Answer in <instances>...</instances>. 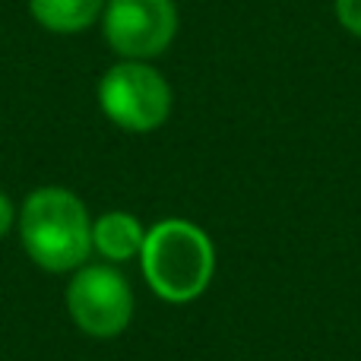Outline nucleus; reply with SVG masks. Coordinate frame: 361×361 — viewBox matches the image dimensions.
I'll use <instances>...</instances> for the list:
<instances>
[{
	"instance_id": "f257e3e1",
	"label": "nucleus",
	"mask_w": 361,
	"mask_h": 361,
	"mask_svg": "<svg viewBox=\"0 0 361 361\" xmlns=\"http://www.w3.org/2000/svg\"><path fill=\"white\" fill-rule=\"evenodd\" d=\"M16 222L29 260L48 273H76L92 250V219L86 203L67 187L32 190Z\"/></svg>"
},
{
	"instance_id": "f03ea898",
	"label": "nucleus",
	"mask_w": 361,
	"mask_h": 361,
	"mask_svg": "<svg viewBox=\"0 0 361 361\" xmlns=\"http://www.w3.org/2000/svg\"><path fill=\"white\" fill-rule=\"evenodd\" d=\"M140 267L159 298L184 305L209 288L216 273V247L200 225L187 219H162L146 228Z\"/></svg>"
},
{
	"instance_id": "7ed1b4c3",
	"label": "nucleus",
	"mask_w": 361,
	"mask_h": 361,
	"mask_svg": "<svg viewBox=\"0 0 361 361\" xmlns=\"http://www.w3.org/2000/svg\"><path fill=\"white\" fill-rule=\"evenodd\" d=\"M99 108L127 133H149L171 114V86L149 61H118L99 80Z\"/></svg>"
},
{
	"instance_id": "20e7f679",
	"label": "nucleus",
	"mask_w": 361,
	"mask_h": 361,
	"mask_svg": "<svg viewBox=\"0 0 361 361\" xmlns=\"http://www.w3.org/2000/svg\"><path fill=\"white\" fill-rule=\"evenodd\" d=\"M67 314L86 336L114 339L133 320V292L111 263L80 267L67 282Z\"/></svg>"
},
{
	"instance_id": "39448f33",
	"label": "nucleus",
	"mask_w": 361,
	"mask_h": 361,
	"mask_svg": "<svg viewBox=\"0 0 361 361\" xmlns=\"http://www.w3.org/2000/svg\"><path fill=\"white\" fill-rule=\"evenodd\" d=\"M102 35L121 61H152L178 35L175 0H108Z\"/></svg>"
},
{
	"instance_id": "423d86ee",
	"label": "nucleus",
	"mask_w": 361,
	"mask_h": 361,
	"mask_svg": "<svg viewBox=\"0 0 361 361\" xmlns=\"http://www.w3.org/2000/svg\"><path fill=\"white\" fill-rule=\"evenodd\" d=\"M146 241V228L130 212H105L92 222V250H99L108 263H124L130 257H140Z\"/></svg>"
},
{
	"instance_id": "0eeeda50",
	"label": "nucleus",
	"mask_w": 361,
	"mask_h": 361,
	"mask_svg": "<svg viewBox=\"0 0 361 361\" xmlns=\"http://www.w3.org/2000/svg\"><path fill=\"white\" fill-rule=\"evenodd\" d=\"M108 0H29V13L54 35H76L95 25Z\"/></svg>"
},
{
	"instance_id": "6e6552de",
	"label": "nucleus",
	"mask_w": 361,
	"mask_h": 361,
	"mask_svg": "<svg viewBox=\"0 0 361 361\" xmlns=\"http://www.w3.org/2000/svg\"><path fill=\"white\" fill-rule=\"evenodd\" d=\"M336 19L349 35L361 38V0H336Z\"/></svg>"
},
{
	"instance_id": "1a4fd4ad",
	"label": "nucleus",
	"mask_w": 361,
	"mask_h": 361,
	"mask_svg": "<svg viewBox=\"0 0 361 361\" xmlns=\"http://www.w3.org/2000/svg\"><path fill=\"white\" fill-rule=\"evenodd\" d=\"M13 222H16V206H13V200L6 197L4 190H0V238L13 228Z\"/></svg>"
}]
</instances>
